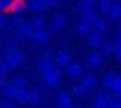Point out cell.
<instances>
[{
    "mask_svg": "<svg viewBox=\"0 0 121 108\" xmlns=\"http://www.w3.org/2000/svg\"><path fill=\"white\" fill-rule=\"evenodd\" d=\"M25 58V53L23 52H12V53H7V58H5V63L9 65V68H17L22 60Z\"/></svg>",
    "mask_w": 121,
    "mask_h": 108,
    "instance_id": "cell-1",
    "label": "cell"
},
{
    "mask_svg": "<svg viewBox=\"0 0 121 108\" xmlns=\"http://www.w3.org/2000/svg\"><path fill=\"white\" fill-rule=\"evenodd\" d=\"M60 78H61V70H60V67L58 68H52L47 75H45V83L48 85V86H56L58 83H60Z\"/></svg>",
    "mask_w": 121,
    "mask_h": 108,
    "instance_id": "cell-2",
    "label": "cell"
},
{
    "mask_svg": "<svg viewBox=\"0 0 121 108\" xmlns=\"http://www.w3.org/2000/svg\"><path fill=\"white\" fill-rule=\"evenodd\" d=\"M113 96H109L108 93L104 91H99L95 98V103H93V108H108L109 106V101H111Z\"/></svg>",
    "mask_w": 121,
    "mask_h": 108,
    "instance_id": "cell-3",
    "label": "cell"
},
{
    "mask_svg": "<svg viewBox=\"0 0 121 108\" xmlns=\"http://www.w3.org/2000/svg\"><path fill=\"white\" fill-rule=\"evenodd\" d=\"M47 9L45 5V0H30V2L27 4V10L33 12V14H40Z\"/></svg>",
    "mask_w": 121,
    "mask_h": 108,
    "instance_id": "cell-4",
    "label": "cell"
},
{
    "mask_svg": "<svg viewBox=\"0 0 121 108\" xmlns=\"http://www.w3.org/2000/svg\"><path fill=\"white\" fill-rule=\"evenodd\" d=\"M104 42V38H103V33H98V32H91L90 35H88V45L90 47H93V48H98V47H101V43Z\"/></svg>",
    "mask_w": 121,
    "mask_h": 108,
    "instance_id": "cell-5",
    "label": "cell"
},
{
    "mask_svg": "<svg viewBox=\"0 0 121 108\" xmlns=\"http://www.w3.org/2000/svg\"><path fill=\"white\" fill-rule=\"evenodd\" d=\"M55 58H56V65L61 68V67H68L70 63H71V57H70V53L68 52H58L56 55H55Z\"/></svg>",
    "mask_w": 121,
    "mask_h": 108,
    "instance_id": "cell-6",
    "label": "cell"
},
{
    "mask_svg": "<svg viewBox=\"0 0 121 108\" xmlns=\"http://www.w3.org/2000/svg\"><path fill=\"white\" fill-rule=\"evenodd\" d=\"M93 30L95 32H98V33H103V32H106L108 30V20L106 18H103V17H98L95 22H93Z\"/></svg>",
    "mask_w": 121,
    "mask_h": 108,
    "instance_id": "cell-7",
    "label": "cell"
},
{
    "mask_svg": "<svg viewBox=\"0 0 121 108\" xmlns=\"http://www.w3.org/2000/svg\"><path fill=\"white\" fill-rule=\"evenodd\" d=\"M103 55L99 53V52H91L88 57H86V60H88V63L91 65V67H99L101 63H103Z\"/></svg>",
    "mask_w": 121,
    "mask_h": 108,
    "instance_id": "cell-8",
    "label": "cell"
},
{
    "mask_svg": "<svg viewBox=\"0 0 121 108\" xmlns=\"http://www.w3.org/2000/svg\"><path fill=\"white\" fill-rule=\"evenodd\" d=\"M17 91H18V88L13 83H5L2 86V93H4L5 98H15L17 96Z\"/></svg>",
    "mask_w": 121,
    "mask_h": 108,
    "instance_id": "cell-9",
    "label": "cell"
},
{
    "mask_svg": "<svg viewBox=\"0 0 121 108\" xmlns=\"http://www.w3.org/2000/svg\"><path fill=\"white\" fill-rule=\"evenodd\" d=\"M27 10V2L25 0H13V4H12V14L15 15H22L23 12Z\"/></svg>",
    "mask_w": 121,
    "mask_h": 108,
    "instance_id": "cell-10",
    "label": "cell"
},
{
    "mask_svg": "<svg viewBox=\"0 0 121 108\" xmlns=\"http://www.w3.org/2000/svg\"><path fill=\"white\" fill-rule=\"evenodd\" d=\"M66 73H68V76H71V78L80 76V75L83 73V67H81V63H76V62H75V63H70Z\"/></svg>",
    "mask_w": 121,
    "mask_h": 108,
    "instance_id": "cell-11",
    "label": "cell"
},
{
    "mask_svg": "<svg viewBox=\"0 0 121 108\" xmlns=\"http://www.w3.org/2000/svg\"><path fill=\"white\" fill-rule=\"evenodd\" d=\"M15 100H17L20 105H27V103H30V91H27V88H18Z\"/></svg>",
    "mask_w": 121,
    "mask_h": 108,
    "instance_id": "cell-12",
    "label": "cell"
},
{
    "mask_svg": "<svg viewBox=\"0 0 121 108\" xmlns=\"http://www.w3.org/2000/svg\"><path fill=\"white\" fill-rule=\"evenodd\" d=\"M73 105V100L70 96V93H60L58 96V108H70Z\"/></svg>",
    "mask_w": 121,
    "mask_h": 108,
    "instance_id": "cell-13",
    "label": "cell"
},
{
    "mask_svg": "<svg viewBox=\"0 0 121 108\" xmlns=\"http://www.w3.org/2000/svg\"><path fill=\"white\" fill-rule=\"evenodd\" d=\"M81 22H85V23H90V25H93V22L98 18V15H96V10H93V9H90V10H86V12H83L81 14Z\"/></svg>",
    "mask_w": 121,
    "mask_h": 108,
    "instance_id": "cell-14",
    "label": "cell"
},
{
    "mask_svg": "<svg viewBox=\"0 0 121 108\" xmlns=\"http://www.w3.org/2000/svg\"><path fill=\"white\" fill-rule=\"evenodd\" d=\"M32 40L37 42V43H47V40H48L47 30H35L33 35H32Z\"/></svg>",
    "mask_w": 121,
    "mask_h": 108,
    "instance_id": "cell-15",
    "label": "cell"
},
{
    "mask_svg": "<svg viewBox=\"0 0 121 108\" xmlns=\"http://www.w3.org/2000/svg\"><path fill=\"white\" fill-rule=\"evenodd\" d=\"M30 27H32L33 30H45V28H47V22H45L43 17H33Z\"/></svg>",
    "mask_w": 121,
    "mask_h": 108,
    "instance_id": "cell-16",
    "label": "cell"
},
{
    "mask_svg": "<svg viewBox=\"0 0 121 108\" xmlns=\"http://www.w3.org/2000/svg\"><path fill=\"white\" fill-rule=\"evenodd\" d=\"M52 68H53V60H48V58L40 60V63H38V70H40V73L47 75Z\"/></svg>",
    "mask_w": 121,
    "mask_h": 108,
    "instance_id": "cell-17",
    "label": "cell"
},
{
    "mask_svg": "<svg viewBox=\"0 0 121 108\" xmlns=\"http://www.w3.org/2000/svg\"><path fill=\"white\" fill-rule=\"evenodd\" d=\"M80 85H81L85 90H91V88L96 86V78H95L93 75H86V76H83V80H81Z\"/></svg>",
    "mask_w": 121,
    "mask_h": 108,
    "instance_id": "cell-18",
    "label": "cell"
},
{
    "mask_svg": "<svg viewBox=\"0 0 121 108\" xmlns=\"http://www.w3.org/2000/svg\"><path fill=\"white\" fill-rule=\"evenodd\" d=\"M17 30H18V37H20V38H32V35H33V32H35L30 25H25V23H23L20 28H17Z\"/></svg>",
    "mask_w": 121,
    "mask_h": 108,
    "instance_id": "cell-19",
    "label": "cell"
},
{
    "mask_svg": "<svg viewBox=\"0 0 121 108\" xmlns=\"http://www.w3.org/2000/svg\"><path fill=\"white\" fill-rule=\"evenodd\" d=\"M109 17H111V20H119V18H121V4H119V2H114V4L111 5Z\"/></svg>",
    "mask_w": 121,
    "mask_h": 108,
    "instance_id": "cell-20",
    "label": "cell"
},
{
    "mask_svg": "<svg viewBox=\"0 0 121 108\" xmlns=\"http://www.w3.org/2000/svg\"><path fill=\"white\" fill-rule=\"evenodd\" d=\"M91 30H93V27H91L90 23H85V22H80V23L76 25V32H78L80 35H85V37H88V35L91 33Z\"/></svg>",
    "mask_w": 121,
    "mask_h": 108,
    "instance_id": "cell-21",
    "label": "cell"
},
{
    "mask_svg": "<svg viewBox=\"0 0 121 108\" xmlns=\"http://www.w3.org/2000/svg\"><path fill=\"white\" fill-rule=\"evenodd\" d=\"M90 9H93V4L90 2V0H80V2L76 4V7H75V12L83 14V12L90 10Z\"/></svg>",
    "mask_w": 121,
    "mask_h": 108,
    "instance_id": "cell-22",
    "label": "cell"
},
{
    "mask_svg": "<svg viewBox=\"0 0 121 108\" xmlns=\"http://www.w3.org/2000/svg\"><path fill=\"white\" fill-rule=\"evenodd\" d=\"M53 25H56L58 28H63L65 25H66V15L65 14H56V15H53V22H52Z\"/></svg>",
    "mask_w": 121,
    "mask_h": 108,
    "instance_id": "cell-23",
    "label": "cell"
},
{
    "mask_svg": "<svg viewBox=\"0 0 121 108\" xmlns=\"http://www.w3.org/2000/svg\"><path fill=\"white\" fill-rule=\"evenodd\" d=\"M86 91L88 90H85L81 85H75L71 88V96H75V98H85L86 96Z\"/></svg>",
    "mask_w": 121,
    "mask_h": 108,
    "instance_id": "cell-24",
    "label": "cell"
},
{
    "mask_svg": "<svg viewBox=\"0 0 121 108\" xmlns=\"http://www.w3.org/2000/svg\"><path fill=\"white\" fill-rule=\"evenodd\" d=\"M99 48H101L99 53H101L103 57H109V55H113V48H114V47H113V43H109V42H103Z\"/></svg>",
    "mask_w": 121,
    "mask_h": 108,
    "instance_id": "cell-25",
    "label": "cell"
},
{
    "mask_svg": "<svg viewBox=\"0 0 121 108\" xmlns=\"http://www.w3.org/2000/svg\"><path fill=\"white\" fill-rule=\"evenodd\" d=\"M114 78H116L114 73H106V75L103 76V86L111 90V86H113V83H114Z\"/></svg>",
    "mask_w": 121,
    "mask_h": 108,
    "instance_id": "cell-26",
    "label": "cell"
},
{
    "mask_svg": "<svg viewBox=\"0 0 121 108\" xmlns=\"http://www.w3.org/2000/svg\"><path fill=\"white\" fill-rule=\"evenodd\" d=\"M12 4L13 0H0V14H5L12 10Z\"/></svg>",
    "mask_w": 121,
    "mask_h": 108,
    "instance_id": "cell-27",
    "label": "cell"
},
{
    "mask_svg": "<svg viewBox=\"0 0 121 108\" xmlns=\"http://www.w3.org/2000/svg\"><path fill=\"white\" fill-rule=\"evenodd\" d=\"M17 88H27V80L23 76H13V81H12Z\"/></svg>",
    "mask_w": 121,
    "mask_h": 108,
    "instance_id": "cell-28",
    "label": "cell"
},
{
    "mask_svg": "<svg viewBox=\"0 0 121 108\" xmlns=\"http://www.w3.org/2000/svg\"><path fill=\"white\" fill-rule=\"evenodd\" d=\"M15 47H17V40L10 38V40L7 42V47H5V55H7V53H12V52H15V50H17Z\"/></svg>",
    "mask_w": 121,
    "mask_h": 108,
    "instance_id": "cell-29",
    "label": "cell"
},
{
    "mask_svg": "<svg viewBox=\"0 0 121 108\" xmlns=\"http://www.w3.org/2000/svg\"><path fill=\"white\" fill-rule=\"evenodd\" d=\"M111 5H113V4H109V2H99V4H98V7H99V12H101V14H109Z\"/></svg>",
    "mask_w": 121,
    "mask_h": 108,
    "instance_id": "cell-30",
    "label": "cell"
},
{
    "mask_svg": "<svg viewBox=\"0 0 121 108\" xmlns=\"http://www.w3.org/2000/svg\"><path fill=\"white\" fill-rule=\"evenodd\" d=\"M10 25H12L13 28H20V27L23 25V20H22V17H20V15H17V17H12V20H10Z\"/></svg>",
    "mask_w": 121,
    "mask_h": 108,
    "instance_id": "cell-31",
    "label": "cell"
},
{
    "mask_svg": "<svg viewBox=\"0 0 121 108\" xmlns=\"http://www.w3.org/2000/svg\"><path fill=\"white\" fill-rule=\"evenodd\" d=\"M40 100H42V95L38 90L30 91V103H40Z\"/></svg>",
    "mask_w": 121,
    "mask_h": 108,
    "instance_id": "cell-32",
    "label": "cell"
},
{
    "mask_svg": "<svg viewBox=\"0 0 121 108\" xmlns=\"http://www.w3.org/2000/svg\"><path fill=\"white\" fill-rule=\"evenodd\" d=\"M113 47H114V48H113V55H114L116 62L121 63V45H119V43H114Z\"/></svg>",
    "mask_w": 121,
    "mask_h": 108,
    "instance_id": "cell-33",
    "label": "cell"
},
{
    "mask_svg": "<svg viewBox=\"0 0 121 108\" xmlns=\"http://www.w3.org/2000/svg\"><path fill=\"white\" fill-rule=\"evenodd\" d=\"M45 30H47V33H48V35H56V33L60 32V28H58L56 25H53V23H50Z\"/></svg>",
    "mask_w": 121,
    "mask_h": 108,
    "instance_id": "cell-34",
    "label": "cell"
},
{
    "mask_svg": "<svg viewBox=\"0 0 121 108\" xmlns=\"http://www.w3.org/2000/svg\"><path fill=\"white\" fill-rule=\"evenodd\" d=\"M60 2L61 0H45V5L47 9H55L56 5H60Z\"/></svg>",
    "mask_w": 121,
    "mask_h": 108,
    "instance_id": "cell-35",
    "label": "cell"
},
{
    "mask_svg": "<svg viewBox=\"0 0 121 108\" xmlns=\"http://www.w3.org/2000/svg\"><path fill=\"white\" fill-rule=\"evenodd\" d=\"M119 86H121V75H116V78H114V83H113V86H111V91H116Z\"/></svg>",
    "mask_w": 121,
    "mask_h": 108,
    "instance_id": "cell-36",
    "label": "cell"
},
{
    "mask_svg": "<svg viewBox=\"0 0 121 108\" xmlns=\"http://www.w3.org/2000/svg\"><path fill=\"white\" fill-rule=\"evenodd\" d=\"M7 72H9V65H7L4 60H0V73H4V75H5Z\"/></svg>",
    "mask_w": 121,
    "mask_h": 108,
    "instance_id": "cell-37",
    "label": "cell"
},
{
    "mask_svg": "<svg viewBox=\"0 0 121 108\" xmlns=\"http://www.w3.org/2000/svg\"><path fill=\"white\" fill-rule=\"evenodd\" d=\"M7 25V18L4 17V14H0V28H4Z\"/></svg>",
    "mask_w": 121,
    "mask_h": 108,
    "instance_id": "cell-38",
    "label": "cell"
},
{
    "mask_svg": "<svg viewBox=\"0 0 121 108\" xmlns=\"http://www.w3.org/2000/svg\"><path fill=\"white\" fill-rule=\"evenodd\" d=\"M45 58H48V60H53V58H55V52H53V50H48V52L45 53Z\"/></svg>",
    "mask_w": 121,
    "mask_h": 108,
    "instance_id": "cell-39",
    "label": "cell"
},
{
    "mask_svg": "<svg viewBox=\"0 0 121 108\" xmlns=\"http://www.w3.org/2000/svg\"><path fill=\"white\" fill-rule=\"evenodd\" d=\"M113 96H114L116 100H121V86H119L116 91H113Z\"/></svg>",
    "mask_w": 121,
    "mask_h": 108,
    "instance_id": "cell-40",
    "label": "cell"
},
{
    "mask_svg": "<svg viewBox=\"0 0 121 108\" xmlns=\"http://www.w3.org/2000/svg\"><path fill=\"white\" fill-rule=\"evenodd\" d=\"M7 81H5V75L4 73H0V86H4Z\"/></svg>",
    "mask_w": 121,
    "mask_h": 108,
    "instance_id": "cell-41",
    "label": "cell"
},
{
    "mask_svg": "<svg viewBox=\"0 0 121 108\" xmlns=\"http://www.w3.org/2000/svg\"><path fill=\"white\" fill-rule=\"evenodd\" d=\"M118 38H121V25L118 27Z\"/></svg>",
    "mask_w": 121,
    "mask_h": 108,
    "instance_id": "cell-42",
    "label": "cell"
},
{
    "mask_svg": "<svg viewBox=\"0 0 121 108\" xmlns=\"http://www.w3.org/2000/svg\"><path fill=\"white\" fill-rule=\"evenodd\" d=\"M99 2H109V4H114V0H99Z\"/></svg>",
    "mask_w": 121,
    "mask_h": 108,
    "instance_id": "cell-43",
    "label": "cell"
},
{
    "mask_svg": "<svg viewBox=\"0 0 121 108\" xmlns=\"http://www.w3.org/2000/svg\"><path fill=\"white\" fill-rule=\"evenodd\" d=\"M4 108H17L15 105H7V106H4Z\"/></svg>",
    "mask_w": 121,
    "mask_h": 108,
    "instance_id": "cell-44",
    "label": "cell"
},
{
    "mask_svg": "<svg viewBox=\"0 0 121 108\" xmlns=\"http://www.w3.org/2000/svg\"><path fill=\"white\" fill-rule=\"evenodd\" d=\"M90 2H91V4L95 5V4H99V0H90Z\"/></svg>",
    "mask_w": 121,
    "mask_h": 108,
    "instance_id": "cell-45",
    "label": "cell"
},
{
    "mask_svg": "<svg viewBox=\"0 0 121 108\" xmlns=\"http://www.w3.org/2000/svg\"><path fill=\"white\" fill-rule=\"evenodd\" d=\"M70 108H80V106H73V105H71V106H70Z\"/></svg>",
    "mask_w": 121,
    "mask_h": 108,
    "instance_id": "cell-46",
    "label": "cell"
},
{
    "mask_svg": "<svg viewBox=\"0 0 121 108\" xmlns=\"http://www.w3.org/2000/svg\"><path fill=\"white\" fill-rule=\"evenodd\" d=\"M118 108H121V100H119V105H118Z\"/></svg>",
    "mask_w": 121,
    "mask_h": 108,
    "instance_id": "cell-47",
    "label": "cell"
}]
</instances>
